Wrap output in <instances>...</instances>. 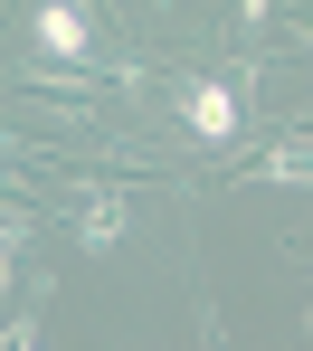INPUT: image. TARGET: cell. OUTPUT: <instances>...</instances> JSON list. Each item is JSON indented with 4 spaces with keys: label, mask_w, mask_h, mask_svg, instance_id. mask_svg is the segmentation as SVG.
Instances as JSON below:
<instances>
[{
    "label": "cell",
    "mask_w": 313,
    "mask_h": 351,
    "mask_svg": "<svg viewBox=\"0 0 313 351\" xmlns=\"http://www.w3.org/2000/svg\"><path fill=\"white\" fill-rule=\"evenodd\" d=\"M256 180H285V190H295V180H304V133H285V143L266 152V171H256Z\"/></svg>",
    "instance_id": "obj_4"
},
{
    "label": "cell",
    "mask_w": 313,
    "mask_h": 351,
    "mask_svg": "<svg viewBox=\"0 0 313 351\" xmlns=\"http://www.w3.org/2000/svg\"><path fill=\"white\" fill-rule=\"evenodd\" d=\"M66 190H76V247H95V256L124 247V199H114L105 180H76V171H66Z\"/></svg>",
    "instance_id": "obj_3"
},
{
    "label": "cell",
    "mask_w": 313,
    "mask_h": 351,
    "mask_svg": "<svg viewBox=\"0 0 313 351\" xmlns=\"http://www.w3.org/2000/svg\"><path fill=\"white\" fill-rule=\"evenodd\" d=\"M29 38H38L48 66H95V19H86V0H38V10H29Z\"/></svg>",
    "instance_id": "obj_2"
},
{
    "label": "cell",
    "mask_w": 313,
    "mask_h": 351,
    "mask_svg": "<svg viewBox=\"0 0 313 351\" xmlns=\"http://www.w3.org/2000/svg\"><path fill=\"white\" fill-rule=\"evenodd\" d=\"M247 86H256V66H238V76H181V86H171V114H181V133L199 143V152L238 143V123H247Z\"/></svg>",
    "instance_id": "obj_1"
}]
</instances>
